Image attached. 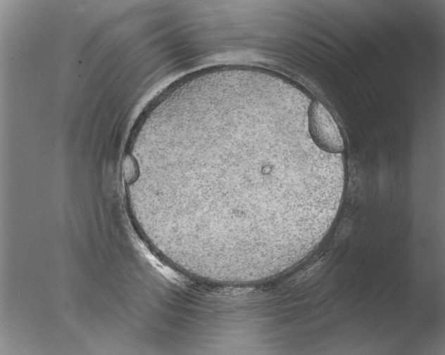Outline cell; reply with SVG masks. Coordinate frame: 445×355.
<instances>
[{
    "label": "cell",
    "mask_w": 445,
    "mask_h": 355,
    "mask_svg": "<svg viewBox=\"0 0 445 355\" xmlns=\"http://www.w3.org/2000/svg\"><path fill=\"white\" fill-rule=\"evenodd\" d=\"M248 121L242 135L232 130L237 144L220 138L182 158H156L143 172L147 196L168 230L207 254L242 263L294 246L308 219L339 199L344 177L339 162L287 155L272 111Z\"/></svg>",
    "instance_id": "1"
},
{
    "label": "cell",
    "mask_w": 445,
    "mask_h": 355,
    "mask_svg": "<svg viewBox=\"0 0 445 355\" xmlns=\"http://www.w3.org/2000/svg\"><path fill=\"white\" fill-rule=\"evenodd\" d=\"M308 130L314 142L326 152L337 154L344 149V141L337 124L320 102H313L308 111Z\"/></svg>",
    "instance_id": "2"
}]
</instances>
